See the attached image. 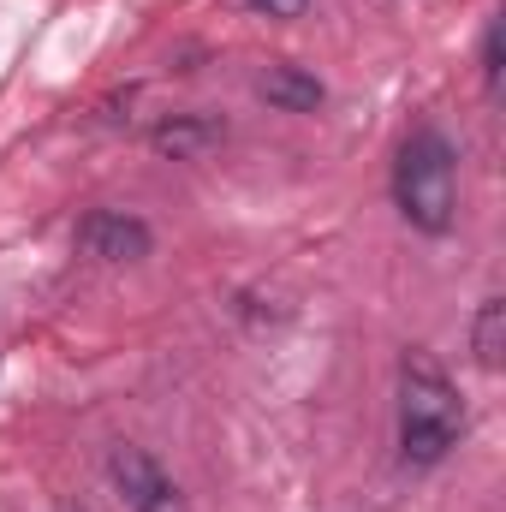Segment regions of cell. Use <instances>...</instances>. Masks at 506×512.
<instances>
[{
	"label": "cell",
	"mask_w": 506,
	"mask_h": 512,
	"mask_svg": "<svg viewBox=\"0 0 506 512\" xmlns=\"http://www.w3.org/2000/svg\"><path fill=\"white\" fill-rule=\"evenodd\" d=\"M459 435H465L459 387L423 346H411L399 358V459L429 471V465H441L459 447Z\"/></svg>",
	"instance_id": "1"
},
{
	"label": "cell",
	"mask_w": 506,
	"mask_h": 512,
	"mask_svg": "<svg viewBox=\"0 0 506 512\" xmlns=\"http://www.w3.org/2000/svg\"><path fill=\"white\" fill-rule=\"evenodd\" d=\"M393 203L417 233H429V239L453 233V221H459V149L447 143L441 126L405 131V143L393 155Z\"/></svg>",
	"instance_id": "2"
},
{
	"label": "cell",
	"mask_w": 506,
	"mask_h": 512,
	"mask_svg": "<svg viewBox=\"0 0 506 512\" xmlns=\"http://www.w3.org/2000/svg\"><path fill=\"white\" fill-rule=\"evenodd\" d=\"M108 483L120 489V501L126 512H185V495H179V483L161 471V459H149L143 447H114L108 453Z\"/></svg>",
	"instance_id": "3"
},
{
	"label": "cell",
	"mask_w": 506,
	"mask_h": 512,
	"mask_svg": "<svg viewBox=\"0 0 506 512\" xmlns=\"http://www.w3.org/2000/svg\"><path fill=\"white\" fill-rule=\"evenodd\" d=\"M78 239H84V251L102 256V262H137V256H149V227L126 215V209H96V215H84V227H78Z\"/></svg>",
	"instance_id": "4"
},
{
	"label": "cell",
	"mask_w": 506,
	"mask_h": 512,
	"mask_svg": "<svg viewBox=\"0 0 506 512\" xmlns=\"http://www.w3.org/2000/svg\"><path fill=\"white\" fill-rule=\"evenodd\" d=\"M256 90H262L274 108H286V114H316V108H322V96H328V90H322V78H310L304 66H286V60H280V66H268V72L256 78Z\"/></svg>",
	"instance_id": "5"
},
{
	"label": "cell",
	"mask_w": 506,
	"mask_h": 512,
	"mask_svg": "<svg viewBox=\"0 0 506 512\" xmlns=\"http://www.w3.org/2000/svg\"><path fill=\"white\" fill-rule=\"evenodd\" d=\"M215 137H221V126H215V120H203V114H179V120H161V126L149 131V143H155L161 155H173V161L203 155Z\"/></svg>",
	"instance_id": "6"
},
{
	"label": "cell",
	"mask_w": 506,
	"mask_h": 512,
	"mask_svg": "<svg viewBox=\"0 0 506 512\" xmlns=\"http://www.w3.org/2000/svg\"><path fill=\"white\" fill-rule=\"evenodd\" d=\"M471 352H477V364L495 376L506 364V298H483L477 304V322H471Z\"/></svg>",
	"instance_id": "7"
},
{
	"label": "cell",
	"mask_w": 506,
	"mask_h": 512,
	"mask_svg": "<svg viewBox=\"0 0 506 512\" xmlns=\"http://www.w3.org/2000/svg\"><path fill=\"white\" fill-rule=\"evenodd\" d=\"M483 84H489V96H501V18H489V30H483Z\"/></svg>",
	"instance_id": "8"
},
{
	"label": "cell",
	"mask_w": 506,
	"mask_h": 512,
	"mask_svg": "<svg viewBox=\"0 0 506 512\" xmlns=\"http://www.w3.org/2000/svg\"><path fill=\"white\" fill-rule=\"evenodd\" d=\"M245 6H251V12H262V18H298L310 0H245Z\"/></svg>",
	"instance_id": "9"
}]
</instances>
